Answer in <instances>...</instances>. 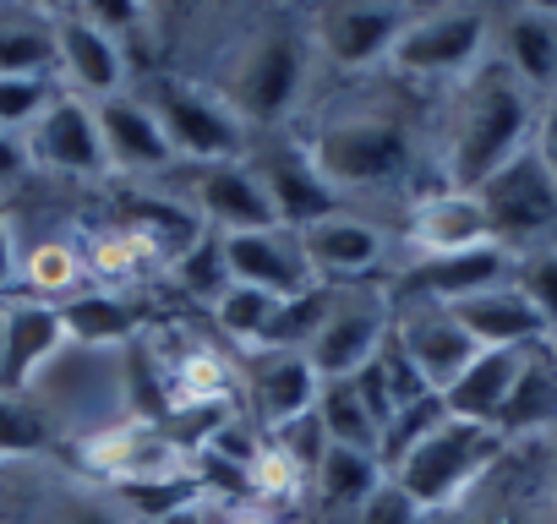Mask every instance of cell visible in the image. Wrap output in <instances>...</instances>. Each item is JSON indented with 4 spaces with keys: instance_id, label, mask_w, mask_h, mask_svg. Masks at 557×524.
Wrapping results in <instances>:
<instances>
[{
    "instance_id": "6da1fadb",
    "label": "cell",
    "mask_w": 557,
    "mask_h": 524,
    "mask_svg": "<svg viewBox=\"0 0 557 524\" xmlns=\"http://www.w3.org/2000/svg\"><path fill=\"white\" fill-rule=\"evenodd\" d=\"M535 132L530 88L508 72V61L481 66L465 88L454 142H448V186L454 191H481L508 159L524 153V137Z\"/></svg>"
},
{
    "instance_id": "7a4b0ae2",
    "label": "cell",
    "mask_w": 557,
    "mask_h": 524,
    "mask_svg": "<svg viewBox=\"0 0 557 524\" xmlns=\"http://www.w3.org/2000/svg\"><path fill=\"white\" fill-rule=\"evenodd\" d=\"M508 453V442L492 432V426H470V421H443L399 470H394V481L432 513V508H454L459 497H470L492 470H497V459Z\"/></svg>"
},
{
    "instance_id": "3957f363",
    "label": "cell",
    "mask_w": 557,
    "mask_h": 524,
    "mask_svg": "<svg viewBox=\"0 0 557 524\" xmlns=\"http://www.w3.org/2000/svg\"><path fill=\"white\" fill-rule=\"evenodd\" d=\"M307 50L312 39L290 23H268L246 39V50L230 66V110L240 121H285L307 88Z\"/></svg>"
},
{
    "instance_id": "277c9868",
    "label": "cell",
    "mask_w": 557,
    "mask_h": 524,
    "mask_svg": "<svg viewBox=\"0 0 557 524\" xmlns=\"http://www.w3.org/2000/svg\"><path fill=\"white\" fill-rule=\"evenodd\" d=\"M410 132L394 115H361V121H334L307 142V159L334 191H372L394 186L410 170Z\"/></svg>"
},
{
    "instance_id": "5b68a950",
    "label": "cell",
    "mask_w": 557,
    "mask_h": 524,
    "mask_svg": "<svg viewBox=\"0 0 557 524\" xmlns=\"http://www.w3.org/2000/svg\"><path fill=\"white\" fill-rule=\"evenodd\" d=\"M175 148V159H197V164H240L246 153V121L224 104L208 99L186 83H159L153 104H148Z\"/></svg>"
},
{
    "instance_id": "8992f818",
    "label": "cell",
    "mask_w": 557,
    "mask_h": 524,
    "mask_svg": "<svg viewBox=\"0 0 557 524\" xmlns=\"http://www.w3.org/2000/svg\"><path fill=\"white\" fill-rule=\"evenodd\" d=\"M508 246H475V251H454V257H416L410 269L388 285V312H410V307H459L492 285H508Z\"/></svg>"
},
{
    "instance_id": "52a82bcc",
    "label": "cell",
    "mask_w": 557,
    "mask_h": 524,
    "mask_svg": "<svg viewBox=\"0 0 557 524\" xmlns=\"http://www.w3.org/2000/svg\"><path fill=\"white\" fill-rule=\"evenodd\" d=\"M497 246H513V240H535L546 229H557V180L552 170L541 164L535 148H524L519 159H508L481 191H475Z\"/></svg>"
},
{
    "instance_id": "ba28073f",
    "label": "cell",
    "mask_w": 557,
    "mask_h": 524,
    "mask_svg": "<svg viewBox=\"0 0 557 524\" xmlns=\"http://www.w3.org/2000/svg\"><path fill=\"white\" fill-rule=\"evenodd\" d=\"M481 45H486V12L481 7H437V12L410 17L388 66L405 72V77H454V72L475 66Z\"/></svg>"
},
{
    "instance_id": "9c48e42d",
    "label": "cell",
    "mask_w": 557,
    "mask_h": 524,
    "mask_svg": "<svg viewBox=\"0 0 557 524\" xmlns=\"http://www.w3.org/2000/svg\"><path fill=\"white\" fill-rule=\"evenodd\" d=\"M394 334V317H388V301L377 296H339L329 323L318 328V339L307 345V361L323 383H345L356 377Z\"/></svg>"
},
{
    "instance_id": "30bf717a",
    "label": "cell",
    "mask_w": 557,
    "mask_h": 524,
    "mask_svg": "<svg viewBox=\"0 0 557 524\" xmlns=\"http://www.w3.org/2000/svg\"><path fill=\"white\" fill-rule=\"evenodd\" d=\"M23 142H28V159L55 175H104L110 170L104 137H99V110L77 93H55V104L28 126Z\"/></svg>"
},
{
    "instance_id": "8fae6325",
    "label": "cell",
    "mask_w": 557,
    "mask_h": 524,
    "mask_svg": "<svg viewBox=\"0 0 557 524\" xmlns=\"http://www.w3.org/2000/svg\"><path fill=\"white\" fill-rule=\"evenodd\" d=\"M410 7H323L312 17V45L345 66V72H367L377 61L394 55L399 34L410 28Z\"/></svg>"
},
{
    "instance_id": "7c38bea8",
    "label": "cell",
    "mask_w": 557,
    "mask_h": 524,
    "mask_svg": "<svg viewBox=\"0 0 557 524\" xmlns=\"http://www.w3.org/2000/svg\"><path fill=\"white\" fill-rule=\"evenodd\" d=\"M224 257H230V279L268 290L278 301H296L307 290H318V274L301 251L296 229H257V235H224Z\"/></svg>"
},
{
    "instance_id": "4fadbf2b",
    "label": "cell",
    "mask_w": 557,
    "mask_h": 524,
    "mask_svg": "<svg viewBox=\"0 0 557 524\" xmlns=\"http://www.w3.org/2000/svg\"><path fill=\"white\" fill-rule=\"evenodd\" d=\"M50 34H55V72L72 83L77 99L104 104V99L121 93V83H126V55H121V45H115L88 12H61V17L50 23Z\"/></svg>"
},
{
    "instance_id": "5bb4252c",
    "label": "cell",
    "mask_w": 557,
    "mask_h": 524,
    "mask_svg": "<svg viewBox=\"0 0 557 524\" xmlns=\"http://www.w3.org/2000/svg\"><path fill=\"white\" fill-rule=\"evenodd\" d=\"M77 459L99 475V481H115V486H137V481H164V475H181V448L148 426V421H126V426H110V432H94Z\"/></svg>"
},
{
    "instance_id": "9a60e30c",
    "label": "cell",
    "mask_w": 557,
    "mask_h": 524,
    "mask_svg": "<svg viewBox=\"0 0 557 524\" xmlns=\"http://www.w3.org/2000/svg\"><path fill=\"white\" fill-rule=\"evenodd\" d=\"M394 345L410 355V366L426 377L432 394H443L470 361H475V339L459 328V317L448 307H410L394 317Z\"/></svg>"
},
{
    "instance_id": "2e32d148",
    "label": "cell",
    "mask_w": 557,
    "mask_h": 524,
    "mask_svg": "<svg viewBox=\"0 0 557 524\" xmlns=\"http://www.w3.org/2000/svg\"><path fill=\"white\" fill-rule=\"evenodd\" d=\"M257 180H262V191H268V202H273V219H278V229H312V224H323V219H334V213H345L339 208V191L318 175V164L307 159V148H278V153H268L262 164H257Z\"/></svg>"
},
{
    "instance_id": "e0dca14e",
    "label": "cell",
    "mask_w": 557,
    "mask_h": 524,
    "mask_svg": "<svg viewBox=\"0 0 557 524\" xmlns=\"http://www.w3.org/2000/svg\"><path fill=\"white\" fill-rule=\"evenodd\" d=\"M72 345L66 317L55 301H7V366H0V394H23L61 350Z\"/></svg>"
},
{
    "instance_id": "ac0fdd59",
    "label": "cell",
    "mask_w": 557,
    "mask_h": 524,
    "mask_svg": "<svg viewBox=\"0 0 557 524\" xmlns=\"http://www.w3.org/2000/svg\"><path fill=\"white\" fill-rule=\"evenodd\" d=\"M197 219L219 224V235H257V229H278L273 202L257 180V170L246 164H202L197 186Z\"/></svg>"
},
{
    "instance_id": "d6986e66",
    "label": "cell",
    "mask_w": 557,
    "mask_h": 524,
    "mask_svg": "<svg viewBox=\"0 0 557 524\" xmlns=\"http://www.w3.org/2000/svg\"><path fill=\"white\" fill-rule=\"evenodd\" d=\"M459 317V328L481 345V350H530V345H546L552 328L546 317L530 307V296L519 285H492L459 307H448Z\"/></svg>"
},
{
    "instance_id": "ffe728a7",
    "label": "cell",
    "mask_w": 557,
    "mask_h": 524,
    "mask_svg": "<svg viewBox=\"0 0 557 524\" xmlns=\"http://www.w3.org/2000/svg\"><path fill=\"white\" fill-rule=\"evenodd\" d=\"M410 240L421 257H454V251H475V246H492V224L475 202V191H454L448 180L437 191H426L416 208H410Z\"/></svg>"
},
{
    "instance_id": "44dd1931",
    "label": "cell",
    "mask_w": 557,
    "mask_h": 524,
    "mask_svg": "<svg viewBox=\"0 0 557 524\" xmlns=\"http://www.w3.org/2000/svg\"><path fill=\"white\" fill-rule=\"evenodd\" d=\"M94 110H99V137H104V159H110V170L148 175V170H164V164L175 159V148H170L159 115H153L143 99L115 93V99H104V104H94Z\"/></svg>"
},
{
    "instance_id": "7402d4cb",
    "label": "cell",
    "mask_w": 557,
    "mask_h": 524,
    "mask_svg": "<svg viewBox=\"0 0 557 524\" xmlns=\"http://www.w3.org/2000/svg\"><path fill=\"white\" fill-rule=\"evenodd\" d=\"M251 394H257V410L273 432V426L318 410L323 377L312 372L307 350H251Z\"/></svg>"
},
{
    "instance_id": "603a6c76",
    "label": "cell",
    "mask_w": 557,
    "mask_h": 524,
    "mask_svg": "<svg viewBox=\"0 0 557 524\" xmlns=\"http://www.w3.org/2000/svg\"><path fill=\"white\" fill-rule=\"evenodd\" d=\"M301 251L312 262L318 285L323 279H361V274H372L383 262V235L372 224L350 219V213H334V219L301 229Z\"/></svg>"
},
{
    "instance_id": "cb8c5ba5",
    "label": "cell",
    "mask_w": 557,
    "mask_h": 524,
    "mask_svg": "<svg viewBox=\"0 0 557 524\" xmlns=\"http://www.w3.org/2000/svg\"><path fill=\"white\" fill-rule=\"evenodd\" d=\"M519 361H524V350H475V361L443 388L448 415L470 421V426H497V415H503V404L513 394Z\"/></svg>"
},
{
    "instance_id": "d4e9b609",
    "label": "cell",
    "mask_w": 557,
    "mask_h": 524,
    "mask_svg": "<svg viewBox=\"0 0 557 524\" xmlns=\"http://www.w3.org/2000/svg\"><path fill=\"white\" fill-rule=\"evenodd\" d=\"M557 426V355L552 345H530L524 361H519V377H513V394L497 415V437L513 442V437H535V432H552Z\"/></svg>"
},
{
    "instance_id": "484cf974",
    "label": "cell",
    "mask_w": 557,
    "mask_h": 524,
    "mask_svg": "<svg viewBox=\"0 0 557 524\" xmlns=\"http://www.w3.org/2000/svg\"><path fill=\"white\" fill-rule=\"evenodd\" d=\"M61 317H66L72 345L104 350V345H132V339L143 334V323H148V307H143V301H126V296L83 290V296L61 301Z\"/></svg>"
},
{
    "instance_id": "4316f807",
    "label": "cell",
    "mask_w": 557,
    "mask_h": 524,
    "mask_svg": "<svg viewBox=\"0 0 557 524\" xmlns=\"http://www.w3.org/2000/svg\"><path fill=\"white\" fill-rule=\"evenodd\" d=\"M508 72L524 88H557V12L519 7L508 17Z\"/></svg>"
},
{
    "instance_id": "83f0119b",
    "label": "cell",
    "mask_w": 557,
    "mask_h": 524,
    "mask_svg": "<svg viewBox=\"0 0 557 524\" xmlns=\"http://www.w3.org/2000/svg\"><path fill=\"white\" fill-rule=\"evenodd\" d=\"M318 421H323L329 442L377 459V448H383V426L372 421V410H367L356 377H345V383H323V394H318Z\"/></svg>"
},
{
    "instance_id": "f1b7e54d",
    "label": "cell",
    "mask_w": 557,
    "mask_h": 524,
    "mask_svg": "<svg viewBox=\"0 0 557 524\" xmlns=\"http://www.w3.org/2000/svg\"><path fill=\"white\" fill-rule=\"evenodd\" d=\"M388 475H383V464L372 459V453H356V448H329L323 453V464H318V475H312V486H318V497L329 502V508H367V497L383 486Z\"/></svg>"
},
{
    "instance_id": "f546056e",
    "label": "cell",
    "mask_w": 557,
    "mask_h": 524,
    "mask_svg": "<svg viewBox=\"0 0 557 524\" xmlns=\"http://www.w3.org/2000/svg\"><path fill=\"white\" fill-rule=\"evenodd\" d=\"M83 274H88V257H83L72 240H39V246L23 257V279H28V290H34L39 301H55V307L77 296Z\"/></svg>"
},
{
    "instance_id": "4dcf8cb0",
    "label": "cell",
    "mask_w": 557,
    "mask_h": 524,
    "mask_svg": "<svg viewBox=\"0 0 557 524\" xmlns=\"http://www.w3.org/2000/svg\"><path fill=\"white\" fill-rule=\"evenodd\" d=\"M273 317H278V296L251 290V285H230V290L213 301V323H219V334H230L235 345H251V350H262Z\"/></svg>"
},
{
    "instance_id": "1f68e13d",
    "label": "cell",
    "mask_w": 557,
    "mask_h": 524,
    "mask_svg": "<svg viewBox=\"0 0 557 524\" xmlns=\"http://www.w3.org/2000/svg\"><path fill=\"white\" fill-rule=\"evenodd\" d=\"M448 421V404H443V394H426V399H416V404H405V410H394V421L383 426V448H377V464L394 475L437 426Z\"/></svg>"
},
{
    "instance_id": "d6a6232c",
    "label": "cell",
    "mask_w": 557,
    "mask_h": 524,
    "mask_svg": "<svg viewBox=\"0 0 557 524\" xmlns=\"http://www.w3.org/2000/svg\"><path fill=\"white\" fill-rule=\"evenodd\" d=\"M55 77V34L45 23H0V83Z\"/></svg>"
},
{
    "instance_id": "836d02e7",
    "label": "cell",
    "mask_w": 557,
    "mask_h": 524,
    "mask_svg": "<svg viewBox=\"0 0 557 524\" xmlns=\"http://www.w3.org/2000/svg\"><path fill=\"white\" fill-rule=\"evenodd\" d=\"M329 312H334V290L329 285H318V290H307L296 301H278V317H273L262 350H307L318 339V328L329 323Z\"/></svg>"
},
{
    "instance_id": "e575fe53",
    "label": "cell",
    "mask_w": 557,
    "mask_h": 524,
    "mask_svg": "<svg viewBox=\"0 0 557 524\" xmlns=\"http://www.w3.org/2000/svg\"><path fill=\"white\" fill-rule=\"evenodd\" d=\"M55 442L50 415L28 394H0V459H28Z\"/></svg>"
},
{
    "instance_id": "d590c367",
    "label": "cell",
    "mask_w": 557,
    "mask_h": 524,
    "mask_svg": "<svg viewBox=\"0 0 557 524\" xmlns=\"http://www.w3.org/2000/svg\"><path fill=\"white\" fill-rule=\"evenodd\" d=\"M175 279H181V290L186 296H197V301H219L235 279H230V257H224V235H202L186 257H175Z\"/></svg>"
},
{
    "instance_id": "8d00e7d4",
    "label": "cell",
    "mask_w": 557,
    "mask_h": 524,
    "mask_svg": "<svg viewBox=\"0 0 557 524\" xmlns=\"http://www.w3.org/2000/svg\"><path fill=\"white\" fill-rule=\"evenodd\" d=\"M197 497H202V486H197V475H186V470H181V475H164V481L121 486V502H126L137 519H153V524H164V519L197 508Z\"/></svg>"
},
{
    "instance_id": "74e56055",
    "label": "cell",
    "mask_w": 557,
    "mask_h": 524,
    "mask_svg": "<svg viewBox=\"0 0 557 524\" xmlns=\"http://www.w3.org/2000/svg\"><path fill=\"white\" fill-rule=\"evenodd\" d=\"M55 83L50 77H7L0 83V132L7 137H28V126L55 104Z\"/></svg>"
},
{
    "instance_id": "f35d334b",
    "label": "cell",
    "mask_w": 557,
    "mask_h": 524,
    "mask_svg": "<svg viewBox=\"0 0 557 524\" xmlns=\"http://www.w3.org/2000/svg\"><path fill=\"white\" fill-rule=\"evenodd\" d=\"M273 448L296 464V475H301V481H312V475H318V464H323V453H329L334 442H329V432H323L318 410H307V415H296V421H285V426H273Z\"/></svg>"
},
{
    "instance_id": "ab89813d",
    "label": "cell",
    "mask_w": 557,
    "mask_h": 524,
    "mask_svg": "<svg viewBox=\"0 0 557 524\" xmlns=\"http://www.w3.org/2000/svg\"><path fill=\"white\" fill-rule=\"evenodd\" d=\"M513 285L530 296V307L546 317V328H557V251H535L513 274Z\"/></svg>"
},
{
    "instance_id": "60d3db41",
    "label": "cell",
    "mask_w": 557,
    "mask_h": 524,
    "mask_svg": "<svg viewBox=\"0 0 557 524\" xmlns=\"http://www.w3.org/2000/svg\"><path fill=\"white\" fill-rule=\"evenodd\" d=\"M361 524H426V508L388 475L372 497H367V508H361Z\"/></svg>"
},
{
    "instance_id": "b9f144b4",
    "label": "cell",
    "mask_w": 557,
    "mask_h": 524,
    "mask_svg": "<svg viewBox=\"0 0 557 524\" xmlns=\"http://www.w3.org/2000/svg\"><path fill=\"white\" fill-rule=\"evenodd\" d=\"M39 524H126L115 508H104V502H61V508H50Z\"/></svg>"
},
{
    "instance_id": "7bdbcfd3",
    "label": "cell",
    "mask_w": 557,
    "mask_h": 524,
    "mask_svg": "<svg viewBox=\"0 0 557 524\" xmlns=\"http://www.w3.org/2000/svg\"><path fill=\"white\" fill-rule=\"evenodd\" d=\"M23 279V251H17V224H12V213L0 208V290L7 285H17Z\"/></svg>"
},
{
    "instance_id": "ee69618b",
    "label": "cell",
    "mask_w": 557,
    "mask_h": 524,
    "mask_svg": "<svg viewBox=\"0 0 557 524\" xmlns=\"http://www.w3.org/2000/svg\"><path fill=\"white\" fill-rule=\"evenodd\" d=\"M535 153H541V164H546L552 180H557V93H552V104H546L541 121H535Z\"/></svg>"
},
{
    "instance_id": "f6af8a7d",
    "label": "cell",
    "mask_w": 557,
    "mask_h": 524,
    "mask_svg": "<svg viewBox=\"0 0 557 524\" xmlns=\"http://www.w3.org/2000/svg\"><path fill=\"white\" fill-rule=\"evenodd\" d=\"M28 142L23 137H7V132H0V186H7V180H17V175H28Z\"/></svg>"
},
{
    "instance_id": "bcb514c9",
    "label": "cell",
    "mask_w": 557,
    "mask_h": 524,
    "mask_svg": "<svg viewBox=\"0 0 557 524\" xmlns=\"http://www.w3.org/2000/svg\"><path fill=\"white\" fill-rule=\"evenodd\" d=\"M465 524H535V519H530L524 508H503V502H497V508H486V513H475V519H465Z\"/></svg>"
},
{
    "instance_id": "7dc6e473",
    "label": "cell",
    "mask_w": 557,
    "mask_h": 524,
    "mask_svg": "<svg viewBox=\"0 0 557 524\" xmlns=\"http://www.w3.org/2000/svg\"><path fill=\"white\" fill-rule=\"evenodd\" d=\"M224 524H273V519H268V513H257V508H251V513H230V519H224Z\"/></svg>"
},
{
    "instance_id": "c3c4849f",
    "label": "cell",
    "mask_w": 557,
    "mask_h": 524,
    "mask_svg": "<svg viewBox=\"0 0 557 524\" xmlns=\"http://www.w3.org/2000/svg\"><path fill=\"white\" fill-rule=\"evenodd\" d=\"M546 448H552V459H546V470H552V491H557V426L546 432Z\"/></svg>"
},
{
    "instance_id": "681fc988",
    "label": "cell",
    "mask_w": 557,
    "mask_h": 524,
    "mask_svg": "<svg viewBox=\"0 0 557 524\" xmlns=\"http://www.w3.org/2000/svg\"><path fill=\"white\" fill-rule=\"evenodd\" d=\"M164 524H208V519H202L197 508H186V513H175V519H164Z\"/></svg>"
},
{
    "instance_id": "f907efd6",
    "label": "cell",
    "mask_w": 557,
    "mask_h": 524,
    "mask_svg": "<svg viewBox=\"0 0 557 524\" xmlns=\"http://www.w3.org/2000/svg\"><path fill=\"white\" fill-rule=\"evenodd\" d=\"M0 366H7V307H0Z\"/></svg>"
},
{
    "instance_id": "816d5d0a",
    "label": "cell",
    "mask_w": 557,
    "mask_h": 524,
    "mask_svg": "<svg viewBox=\"0 0 557 524\" xmlns=\"http://www.w3.org/2000/svg\"><path fill=\"white\" fill-rule=\"evenodd\" d=\"M546 345H552V355H557V328H552V339H546Z\"/></svg>"
}]
</instances>
